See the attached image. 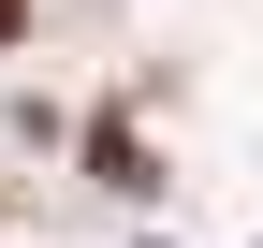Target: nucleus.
Returning a JSON list of instances; mask_svg holds the SVG:
<instances>
[{"mask_svg": "<svg viewBox=\"0 0 263 248\" xmlns=\"http://www.w3.org/2000/svg\"><path fill=\"white\" fill-rule=\"evenodd\" d=\"M15 15H29V0H0V29H15Z\"/></svg>", "mask_w": 263, "mask_h": 248, "instance_id": "1", "label": "nucleus"}]
</instances>
